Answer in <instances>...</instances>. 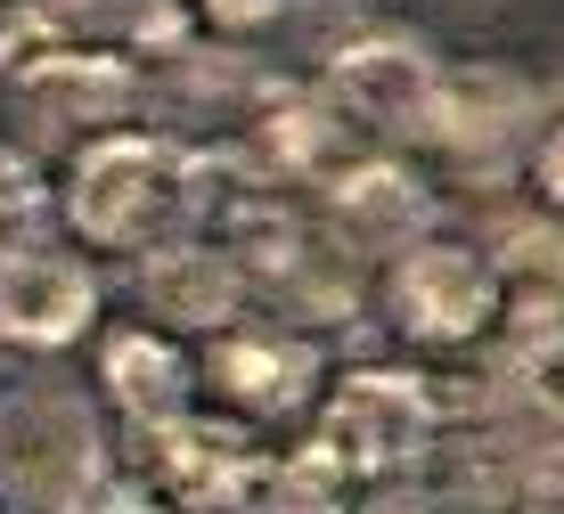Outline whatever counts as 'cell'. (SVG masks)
<instances>
[{
  "label": "cell",
  "mask_w": 564,
  "mask_h": 514,
  "mask_svg": "<svg viewBox=\"0 0 564 514\" xmlns=\"http://www.w3.org/2000/svg\"><path fill=\"white\" fill-rule=\"evenodd\" d=\"M295 0H205V17L213 25H229V33H254V25H270V17H286Z\"/></svg>",
  "instance_id": "19"
},
{
  "label": "cell",
  "mask_w": 564,
  "mask_h": 514,
  "mask_svg": "<svg viewBox=\"0 0 564 514\" xmlns=\"http://www.w3.org/2000/svg\"><path fill=\"white\" fill-rule=\"evenodd\" d=\"M238 514H344V473L311 449V458H254L238 473Z\"/></svg>",
  "instance_id": "16"
},
{
  "label": "cell",
  "mask_w": 564,
  "mask_h": 514,
  "mask_svg": "<svg viewBox=\"0 0 564 514\" xmlns=\"http://www.w3.org/2000/svg\"><path fill=\"white\" fill-rule=\"evenodd\" d=\"M17 107L42 131H90V123H107V114L131 107V66L115 50L42 33V50L17 57Z\"/></svg>",
  "instance_id": "6"
},
{
  "label": "cell",
  "mask_w": 564,
  "mask_h": 514,
  "mask_svg": "<svg viewBox=\"0 0 564 514\" xmlns=\"http://www.w3.org/2000/svg\"><path fill=\"white\" fill-rule=\"evenodd\" d=\"M17 33H42V0H0V57H17Z\"/></svg>",
  "instance_id": "21"
},
{
  "label": "cell",
  "mask_w": 564,
  "mask_h": 514,
  "mask_svg": "<svg viewBox=\"0 0 564 514\" xmlns=\"http://www.w3.org/2000/svg\"><path fill=\"white\" fill-rule=\"evenodd\" d=\"M434 384L401 368H360L336 384L319 417V458L344 473V482H384V473H410L425 449H434Z\"/></svg>",
  "instance_id": "2"
},
{
  "label": "cell",
  "mask_w": 564,
  "mask_h": 514,
  "mask_svg": "<svg viewBox=\"0 0 564 514\" xmlns=\"http://www.w3.org/2000/svg\"><path fill=\"white\" fill-rule=\"evenodd\" d=\"M434 90L442 66L401 33H368V42L327 57V98L368 131V140H393V131H425L434 123Z\"/></svg>",
  "instance_id": "4"
},
{
  "label": "cell",
  "mask_w": 564,
  "mask_h": 514,
  "mask_svg": "<svg viewBox=\"0 0 564 514\" xmlns=\"http://www.w3.org/2000/svg\"><path fill=\"white\" fill-rule=\"evenodd\" d=\"M523 90L508 66H475V74H442V90H434V123H425V140H442V147H458V155H475V147H499L508 131L523 123Z\"/></svg>",
  "instance_id": "13"
},
{
  "label": "cell",
  "mask_w": 564,
  "mask_h": 514,
  "mask_svg": "<svg viewBox=\"0 0 564 514\" xmlns=\"http://www.w3.org/2000/svg\"><path fill=\"white\" fill-rule=\"evenodd\" d=\"M205 375H213V392H221L229 408H246V417H286V408H303L311 375H319V351H311L303 335L221 327L205 343Z\"/></svg>",
  "instance_id": "9"
},
{
  "label": "cell",
  "mask_w": 564,
  "mask_h": 514,
  "mask_svg": "<svg viewBox=\"0 0 564 514\" xmlns=\"http://www.w3.org/2000/svg\"><path fill=\"white\" fill-rule=\"evenodd\" d=\"M508 392H516L523 417H540L549 433H564V327L523 335V351H516V368H508Z\"/></svg>",
  "instance_id": "17"
},
{
  "label": "cell",
  "mask_w": 564,
  "mask_h": 514,
  "mask_svg": "<svg viewBox=\"0 0 564 514\" xmlns=\"http://www.w3.org/2000/svg\"><path fill=\"white\" fill-rule=\"evenodd\" d=\"M327 196H336V229L352 237V245H368V253L417 245L425 221H434V205H425V181H417V172H401V164H384V155L352 164Z\"/></svg>",
  "instance_id": "12"
},
{
  "label": "cell",
  "mask_w": 564,
  "mask_h": 514,
  "mask_svg": "<svg viewBox=\"0 0 564 514\" xmlns=\"http://www.w3.org/2000/svg\"><path fill=\"white\" fill-rule=\"evenodd\" d=\"M0 482L42 499V506H83V490L99 482L83 408H66V401H25L17 408V417L0 425Z\"/></svg>",
  "instance_id": "7"
},
{
  "label": "cell",
  "mask_w": 564,
  "mask_h": 514,
  "mask_svg": "<svg viewBox=\"0 0 564 514\" xmlns=\"http://www.w3.org/2000/svg\"><path fill=\"white\" fill-rule=\"evenodd\" d=\"M238 286H246V270L229 262L221 245H155L148 253V270H140V294H148V310L164 327H197V335H221L229 327V310H238Z\"/></svg>",
  "instance_id": "10"
},
{
  "label": "cell",
  "mask_w": 564,
  "mask_h": 514,
  "mask_svg": "<svg viewBox=\"0 0 564 514\" xmlns=\"http://www.w3.org/2000/svg\"><path fill=\"white\" fill-rule=\"evenodd\" d=\"M131 441H140L131 482H140L164 514H213V506H229V499H238V473L254 466L238 449V433H221V425H205V417L131 425Z\"/></svg>",
  "instance_id": "5"
},
{
  "label": "cell",
  "mask_w": 564,
  "mask_h": 514,
  "mask_svg": "<svg viewBox=\"0 0 564 514\" xmlns=\"http://www.w3.org/2000/svg\"><path fill=\"white\" fill-rule=\"evenodd\" d=\"M499 303L523 327H564V237L556 229H516L499 245Z\"/></svg>",
  "instance_id": "15"
},
{
  "label": "cell",
  "mask_w": 564,
  "mask_h": 514,
  "mask_svg": "<svg viewBox=\"0 0 564 514\" xmlns=\"http://www.w3.org/2000/svg\"><path fill=\"white\" fill-rule=\"evenodd\" d=\"M532 188L564 212V123H549V140H540V155H532Z\"/></svg>",
  "instance_id": "20"
},
{
  "label": "cell",
  "mask_w": 564,
  "mask_h": 514,
  "mask_svg": "<svg viewBox=\"0 0 564 514\" xmlns=\"http://www.w3.org/2000/svg\"><path fill=\"white\" fill-rule=\"evenodd\" d=\"M107 392L123 401L131 425L188 417V368H181V351H172L164 335H148V327H131V335L107 343Z\"/></svg>",
  "instance_id": "14"
},
{
  "label": "cell",
  "mask_w": 564,
  "mask_h": 514,
  "mask_svg": "<svg viewBox=\"0 0 564 514\" xmlns=\"http://www.w3.org/2000/svg\"><path fill=\"white\" fill-rule=\"evenodd\" d=\"M25 221H42V172H33V155L0 140V229H25Z\"/></svg>",
  "instance_id": "18"
},
{
  "label": "cell",
  "mask_w": 564,
  "mask_h": 514,
  "mask_svg": "<svg viewBox=\"0 0 564 514\" xmlns=\"http://www.w3.org/2000/svg\"><path fill=\"white\" fill-rule=\"evenodd\" d=\"M384 303H393L401 335H417V343H475V335L508 310L499 303V262L451 245V237L401 245L393 270H384Z\"/></svg>",
  "instance_id": "3"
},
{
  "label": "cell",
  "mask_w": 564,
  "mask_h": 514,
  "mask_svg": "<svg viewBox=\"0 0 564 514\" xmlns=\"http://www.w3.org/2000/svg\"><path fill=\"white\" fill-rule=\"evenodd\" d=\"M205 212V155H188L181 140H148V131H115L74 155L66 181V221L90 245L115 253H155L172 245L188 221Z\"/></svg>",
  "instance_id": "1"
},
{
  "label": "cell",
  "mask_w": 564,
  "mask_h": 514,
  "mask_svg": "<svg viewBox=\"0 0 564 514\" xmlns=\"http://www.w3.org/2000/svg\"><path fill=\"white\" fill-rule=\"evenodd\" d=\"M352 140H368V131L336 107V98H279V107L262 114V140L254 147H262V164L279 172V181L336 188L352 164H368V155H352Z\"/></svg>",
  "instance_id": "11"
},
{
  "label": "cell",
  "mask_w": 564,
  "mask_h": 514,
  "mask_svg": "<svg viewBox=\"0 0 564 514\" xmlns=\"http://www.w3.org/2000/svg\"><path fill=\"white\" fill-rule=\"evenodd\" d=\"M99 319L90 270L50 262V253H0V343L17 351H57Z\"/></svg>",
  "instance_id": "8"
}]
</instances>
